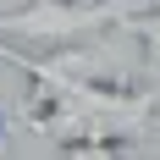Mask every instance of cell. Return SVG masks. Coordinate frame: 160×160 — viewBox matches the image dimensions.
I'll list each match as a JSON object with an SVG mask.
<instances>
[{
    "mask_svg": "<svg viewBox=\"0 0 160 160\" xmlns=\"http://www.w3.org/2000/svg\"><path fill=\"white\" fill-rule=\"evenodd\" d=\"M33 83L28 94V127L44 132L66 155H116L132 138L149 132V116L160 111V88H127V83H94V78H61L22 66Z\"/></svg>",
    "mask_w": 160,
    "mask_h": 160,
    "instance_id": "obj_1",
    "label": "cell"
},
{
    "mask_svg": "<svg viewBox=\"0 0 160 160\" xmlns=\"http://www.w3.org/2000/svg\"><path fill=\"white\" fill-rule=\"evenodd\" d=\"M138 0H22L17 11H0V39L17 50H61V44H78V39H94L105 28H122L132 17Z\"/></svg>",
    "mask_w": 160,
    "mask_h": 160,
    "instance_id": "obj_2",
    "label": "cell"
},
{
    "mask_svg": "<svg viewBox=\"0 0 160 160\" xmlns=\"http://www.w3.org/2000/svg\"><path fill=\"white\" fill-rule=\"evenodd\" d=\"M127 28V39L138 44V72H149V88H160V0H149V6H132V17L122 22Z\"/></svg>",
    "mask_w": 160,
    "mask_h": 160,
    "instance_id": "obj_3",
    "label": "cell"
},
{
    "mask_svg": "<svg viewBox=\"0 0 160 160\" xmlns=\"http://www.w3.org/2000/svg\"><path fill=\"white\" fill-rule=\"evenodd\" d=\"M0 138H6V111H0Z\"/></svg>",
    "mask_w": 160,
    "mask_h": 160,
    "instance_id": "obj_4",
    "label": "cell"
},
{
    "mask_svg": "<svg viewBox=\"0 0 160 160\" xmlns=\"http://www.w3.org/2000/svg\"><path fill=\"white\" fill-rule=\"evenodd\" d=\"M83 6H94V0H83Z\"/></svg>",
    "mask_w": 160,
    "mask_h": 160,
    "instance_id": "obj_5",
    "label": "cell"
}]
</instances>
